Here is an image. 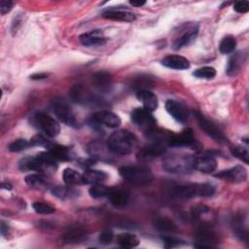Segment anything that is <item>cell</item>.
<instances>
[{"label": "cell", "mask_w": 249, "mask_h": 249, "mask_svg": "<svg viewBox=\"0 0 249 249\" xmlns=\"http://www.w3.org/2000/svg\"><path fill=\"white\" fill-rule=\"evenodd\" d=\"M70 98L80 104H102V99L84 85H74L69 90Z\"/></svg>", "instance_id": "obj_6"}, {"label": "cell", "mask_w": 249, "mask_h": 249, "mask_svg": "<svg viewBox=\"0 0 249 249\" xmlns=\"http://www.w3.org/2000/svg\"><path fill=\"white\" fill-rule=\"evenodd\" d=\"M88 230L83 226H73L69 228L62 235V239L66 243H79L88 237Z\"/></svg>", "instance_id": "obj_18"}, {"label": "cell", "mask_w": 249, "mask_h": 249, "mask_svg": "<svg viewBox=\"0 0 249 249\" xmlns=\"http://www.w3.org/2000/svg\"><path fill=\"white\" fill-rule=\"evenodd\" d=\"M246 56L245 53L237 52L230 57L227 65V73L229 76H234L241 70L244 62L246 61Z\"/></svg>", "instance_id": "obj_25"}, {"label": "cell", "mask_w": 249, "mask_h": 249, "mask_svg": "<svg viewBox=\"0 0 249 249\" xmlns=\"http://www.w3.org/2000/svg\"><path fill=\"white\" fill-rule=\"evenodd\" d=\"M108 175L106 172L102 170L97 169H87L85 173L83 174L84 178V184H102L106 179Z\"/></svg>", "instance_id": "obj_29"}, {"label": "cell", "mask_w": 249, "mask_h": 249, "mask_svg": "<svg viewBox=\"0 0 249 249\" xmlns=\"http://www.w3.org/2000/svg\"><path fill=\"white\" fill-rule=\"evenodd\" d=\"M236 47V40L232 35H228L226 37H224L220 44H219V51L222 53H231L234 51Z\"/></svg>", "instance_id": "obj_35"}, {"label": "cell", "mask_w": 249, "mask_h": 249, "mask_svg": "<svg viewBox=\"0 0 249 249\" xmlns=\"http://www.w3.org/2000/svg\"><path fill=\"white\" fill-rule=\"evenodd\" d=\"M136 136L128 130L120 129L113 132L108 140V149L117 155H128L134 151L137 146Z\"/></svg>", "instance_id": "obj_1"}, {"label": "cell", "mask_w": 249, "mask_h": 249, "mask_svg": "<svg viewBox=\"0 0 249 249\" xmlns=\"http://www.w3.org/2000/svg\"><path fill=\"white\" fill-rule=\"evenodd\" d=\"M145 3H146V1H140V0L139 1H135V0L129 1V4L134 7H141V6L145 5Z\"/></svg>", "instance_id": "obj_47"}, {"label": "cell", "mask_w": 249, "mask_h": 249, "mask_svg": "<svg viewBox=\"0 0 249 249\" xmlns=\"http://www.w3.org/2000/svg\"><path fill=\"white\" fill-rule=\"evenodd\" d=\"M196 230V247L209 248L214 247L219 242V237L216 231L213 230V226L210 221L197 222Z\"/></svg>", "instance_id": "obj_5"}, {"label": "cell", "mask_w": 249, "mask_h": 249, "mask_svg": "<svg viewBox=\"0 0 249 249\" xmlns=\"http://www.w3.org/2000/svg\"><path fill=\"white\" fill-rule=\"evenodd\" d=\"M197 33H198L197 25L193 26L187 32H185L180 37L175 39V41L173 42V49L174 50H179V49H181L183 47H186V46L190 45L192 42L195 41V39L197 36Z\"/></svg>", "instance_id": "obj_28"}, {"label": "cell", "mask_w": 249, "mask_h": 249, "mask_svg": "<svg viewBox=\"0 0 249 249\" xmlns=\"http://www.w3.org/2000/svg\"><path fill=\"white\" fill-rule=\"evenodd\" d=\"M13 8V2L9 0H1L0 1V13L1 15H5L9 13Z\"/></svg>", "instance_id": "obj_45"}, {"label": "cell", "mask_w": 249, "mask_h": 249, "mask_svg": "<svg viewBox=\"0 0 249 249\" xmlns=\"http://www.w3.org/2000/svg\"><path fill=\"white\" fill-rule=\"evenodd\" d=\"M106 37L101 30H91L79 36V41L86 47H98L106 43Z\"/></svg>", "instance_id": "obj_16"}, {"label": "cell", "mask_w": 249, "mask_h": 249, "mask_svg": "<svg viewBox=\"0 0 249 249\" xmlns=\"http://www.w3.org/2000/svg\"><path fill=\"white\" fill-rule=\"evenodd\" d=\"M52 109L54 114V116L63 124L75 126L77 124L75 115L73 113V110L69 106V104L62 100V99H55L53 101Z\"/></svg>", "instance_id": "obj_8"}, {"label": "cell", "mask_w": 249, "mask_h": 249, "mask_svg": "<svg viewBox=\"0 0 249 249\" xmlns=\"http://www.w3.org/2000/svg\"><path fill=\"white\" fill-rule=\"evenodd\" d=\"M193 75L198 79L209 80V79H213L216 76V70L211 66H204L195 70L193 72Z\"/></svg>", "instance_id": "obj_38"}, {"label": "cell", "mask_w": 249, "mask_h": 249, "mask_svg": "<svg viewBox=\"0 0 249 249\" xmlns=\"http://www.w3.org/2000/svg\"><path fill=\"white\" fill-rule=\"evenodd\" d=\"M232 7L235 12L244 14L249 11V2L248 1H236L233 3Z\"/></svg>", "instance_id": "obj_44"}, {"label": "cell", "mask_w": 249, "mask_h": 249, "mask_svg": "<svg viewBox=\"0 0 249 249\" xmlns=\"http://www.w3.org/2000/svg\"><path fill=\"white\" fill-rule=\"evenodd\" d=\"M161 64L167 68L175 70H185L190 67L189 60L178 54H169L161 59Z\"/></svg>", "instance_id": "obj_22"}, {"label": "cell", "mask_w": 249, "mask_h": 249, "mask_svg": "<svg viewBox=\"0 0 249 249\" xmlns=\"http://www.w3.org/2000/svg\"><path fill=\"white\" fill-rule=\"evenodd\" d=\"M231 153L235 158L241 160L245 163H248L249 155H248V151H247L246 148L241 147V146H234V147L231 148Z\"/></svg>", "instance_id": "obj_41"}, {"label": "cell", "mask_w": 249, "mask_h": 249, "mask_svg": "<svg viewBox=\"0 0 249 249\" xmlns=\"http://www.w3.org/2000/svg\"><path fill=\"white\" fill-rule=\"evenodd\" d=\"M152 80L148 76H139L133 79L131 83V88L137 91L149 89V88L152 86Z\"/></svg>", "instance_id": "obj_37"}, {"label": "cell", "mask_w": 249, "mask_h": 249, "mask_svg": "<svg viewBox=\"0 0 249 249\" xmlns=\"http://www.w3.org/2000/svg\"><path fill=\"white\" fill-rule=\"evenodd\" d=\"M110 203L115 207H124L129 200V194L127 191L120 188L112 187L109 195L107 196Z\"/></svg>", "instance_id": "obj_24"}, {"label": "cell", "mask_w": 249, "mask_h": 249, "mask_svg": "<svg viewBox=\"0 0 249 249\" xmlns=\"http://www.w3.org/2000/svg\"><path fill=\"white\" fill-rule=\"evenodd\" d=\"M53 196L59 198H68L78 196V192L72 188V186H56L52 189Z\"/></svg>", "instance_id": "obj_34"}, {"label": "cell", "mask_w": 249, "mask_h": 249, "mask_svg": "<svg viewBox=\"0 0 249 249\" xmlns=\"http://www.w3.org/2000/svg\"><path fill=\"white\" fill-rule=\"evenodd\" d=\"M114 239V233L111 230L106 229L104 231H102L98 236V240L101 244L103 245H108L110 244Z\"/></svg>", "instance_id": "obj_42"}, {"label": "cell", "mask_w": 249, "mask_h": 249, "mask_svg": "<svg viewBox=\"0 0 249 249\" xmlns=\"http://www.w3.org/2000/svg\"><path fill=\"white\" fill-rule=\"evenodd\" d=\"M31 146V143L25 139H17L9 144L8 149L11 152H20Z\"/></svg>", "instance_id": "obj_40"}, {"label": "cell", "mask_w": 249, "mask_h": 249, "mask_svg": "<svg viewBox=\"0 0 249 249\" xmlns=\"http://www.w3.org/2000/svg\"><path fill=\"white\" fill-rule=\"evenodd\" d=\"M18 168L21 171L34 170L41 173H46L48 171H54L55 167L45 162L38 156L36 157H24L18 161Z\"/></svg>", "instance_id": "obj_10"}, {"label": "cell", "mask_w": 249, "mask_h": 249, "mask_svg": "<svg viewBox=\"0 0 249 249\" xmlns=\"http://www.w3.org/2000/svg\"><path fill=\"white\" fill-rule=\"evenodd\" d=\"M63 181L68 186H77L84 184L83 174L73 168H65L62 173Z\"/></svg>", "instance_id": "obj_32"}, {"label": "cell", "mask_w": 249, "mask_h": 249, "mask_svg": "<svg viewBox=\"0 0 249 249\" xmlns=\"http://www.w3.org/2000/svg\"><path fill=\"white\" fill-rule=\"evenodd\" d=\"M232 230L234 234L240 239L247 241L248 239V231L245 223V218L242 215H237L232 219Z\"/></svg>", "instance_id": "obj_30"}, {"label": "cell", "mask_w": 249, "mask_h": 249, "mask_svg": "<svg viewBox=\"0 0 249 249\" xmlns=\"http://www.w3.org/2000/svg\"><path fill=\"white\" fill-rule=\"evenodd\" d=\"M48 77V74L46 73H40V74H34L32 76H30V79L32 80H42Z\"/></svg>", "instance_id": "obj_46"}, {"label": "cell", "mask_w": 249, "mask_h": 249, "mask_svg": "<svg viewBox=\"0 0 249 249\" xmlns=\"http://www.w3.org/2000/svg\"><path fill=\"white\" fill-rule=\"evenodd\" d=\"M215 177L231 183H242L247 179V170L242 165H235L216 173Z\"/></svg>", "instance_id": "obj_13"}, {"label": "cell", "mask_w": 249, "mask_h": 249, "mask_svg": "<svg viewBox=\"0 0 249 249\" xmlns=\"http://www.w3.org/2000/svg\"><path fill=\"white\" fill-rule=\"evenodd\" d=\"M215 189L213 185L208 183H195L183 186H177L173 189L176 196L182 198L192 197H209L214 195Z\"/></svg>", "instance_id": "obj_4"}, {"label": "cell", "mask_w": 249, "mask_h": 249, "mask_svg": "<svg viewBox=\"0 0 249 249\" xmlns=\"http://www.w3.org/2000/svg\"><path fill=\"white\" fill-rule=\"evenodd\" d=\"M130 119L141 130H143L144 133L157 126L156 119L150 111L144 108H135L130 114Z\"/></svg>", "instance_id": "obj_7"}, {"label": "cell", "mask_w": 249, "mask_h": 249, "mask_svg": "<svg viewBox=\"0 0 249 249\" xmlns=\"http://www.w3.org/2000/svg\"><path fill=\"white\" fill-rule=\"evenodd\" d=\"M168 146L160 142H152L151 144L140 149L136 155V158L141 162L151 161L159 156L162 155Z\"/></svg>", "instance_id": "obj_11"}, {"label": "cell", "mask_w": 249, "mask_h": 249, "mask_svg": "<svg viewBox=\"0 0 249 249\" xmlns=\"http://www.w3.org/2000/svg\"><path fill=\"white\" fill-rule=\"evenodd\" d=\"M32 207L37 213L42 214V215H49L55 211V209L52 205H50L49 203H46L44 201H36L32 204Z\"/></svg>", "instance_id": "obj_39"}, {"label": "cell", "mask_w": 249, "mask_h": 249, "mask_svg": "<svg viewBox=\"0 0 249 249\" xmlns=\"http://www.w3.org/2000/svg\"><path fill=\"white\" fill-rule=\"evenodd\" d=\"M153 225L159 231L162 233H173L176 232L178 230L177 225L174 223V221L165 216L155 217L153 220Z\"/></svg>", "instance_id": "obj_27"}, {"label": "cell", "mask_w": 249, "mask_h": 249, "mask_svg": "<svg viewBox=\"0 0 249 249\" xmlns=\"http://www.w3.org/2000/svg\"><path fill=\"white\" fill-rule=\"evenodd\" d=\"M195 169L202 173H211L217 168L216 160L208 155L195 158Z\"/></svg>", "instance_id": "obj_23"}, {"label": "cell", "mask_w": 249, "mask_h": 249, "mask_svg": "<svg viewBox=\"0 0 249 249\" xmlns=\"http://www.w3.org/2000/svg\"><path fill=\"white\" fill-rule=\"evenodd\" d=\"M102 17L104 18L116 20V21L130 22L135 20V15L133 13L125 10H122V9H116L114 7H111L110 9L103 11Z\"/></svg>", "instance_id": "obj_19"}, {"label": "cell", "mask_w": 249, "mask_h": 249, "mask_svg": "<svg viewBox=\"0 0 249 249\" xmlns=\"http://www.w3.org/2000/svg\"><path fill=\"white\" fill-rule=\"evenodd\" d=\"M116 242L119 246H121L123 248H132V247H136L139 244L140 240L133 233L124 232V233H120L117 235Z\"/></svg>", "instance_id": "obj_33"}, {"label": "cell", "mask_w": 249, "mask_h": 249, "mask_svg": "<svg viewBox=\"0 0 249 249\" xmlns=\"http://www.w3.org/2000/svg\"><path fill=\"white\" fill-rule=\"evenodd\" d=\"M119 172L124 181L134 186H146L154 180L151 169L144 165L122 166Z\"/></svg>", "instance_id": "obj_3"}, {"label": "cell", "mask_w": 249, "mask_h": 249, "mask_svg": "<svg viewBox=\"0 0 249 249\" xmlns=\"http://www.w3.org/2000/svg\"><path fill=\"white\" fill-rule=\"evenodd\" d=\"M136 96L138 98V100H140L143 104V108L153 112L158 108V97L157 95L152 92L149 89H144V90H140L137 91Z\"/></svg>", "instance_id": "obj_26"}, {"label": "cell", "mask_w": 249, "mask_h": 249, "mask_svg": "<svg viewBox=\"0 0 249 249\" xmlns=\"http://www.w3.org/2000/svg\"><path fill=\"white\" fill-rule=\"evenodd\" d=\"M111 189H112V187H107L102 184H94L89 188V193L91 197L100 198V197L107 196L109 195Z\"/></svg>", "instance_id": "obj_36"}, {"label": "cell", "mask_w": 249, "mask_h": 249, "mask_svg": "<svg viewBox=\"0 0 249 249\" xmlns=\"http://www.w3.org/2000/svg\"><path fill=\"white\" fill-rule=\"evenodd\" d=\"M196 156L189 154H170L162 159V167L170 173L186 174L195 169Z\"/></svg>", "instance_id": "obj_2"}, {"label": "cell", "mask_w": 249, "mask_h": 249, "mask_svg": "<svg viewBox=\"0 0 249 249\" xmlns=\"http://www.w3.org/2000/svg\"><path fill=\"white\" fill-rule=\"evenodd\" d=\"M25 183L31 188L38 189V190H44V189L51 187L52 181L46 173L37 172V173H32V174L27 175L25 177Z\"/></svg>", "instance_id": "obj_21"}, {"label": "cell", "mask_w": 249, "mask_h": 249, "mask_svg": "<svg viewBox=\"0 0 249 249\" xmlns=\"http://www.w3.org/2000/svg\"><path fill=\"white\" fill-rule=\"evenodd\" d=\"M161 239L163 241V246L166 248H173V247L179 246L183 243L182 242L183 240H180L171 235H163V236H161Z\"/></svg>", "instance_id": "obj_43"}, {"label": "cell", "mask_w": 249, "mask_h": 249, "mask_svg": "<svg viewBox=\"0 0 249 249\" xmlns=\"http://www.w3.org/2000/svg\"><path fill=\"white\" fill-rule=\"evenodd\" d=\"M2 188H3V189H7V190H11V189H12V186H11L10 184L2 183Z\"/></svg>", "instance_id": "obj_48"}, {"label": "cell", "mask_w": 249, "mask_h": 249, "mask_svg": "<svg viewBox=\"0 0 249 249\" xmlns=\"http://www.w3.org/2000/svg\"><path fill=\"white\" fill-rule=\"evenodd\" d=\"M36 123L38 124L39 127L45 132V134L49 137H55L60 132V125L58 122L44 112H38L35 115Z\"/></svg>", "instance_id": "obj_9"}, {"label": "cell", "mask_w": 249, "mask_h": 249, "mask_svg": "<svg viewBox=\"0 0 249 249\" xmlns=\"http://www.w3.org/2000/svg\"><path fill=\"white\" fill-rule=\"evenodd\" d=\"M48 151L53 156L56 160H70L73 157L71 150L61 145L50 144L48 147Z\"/></svg>", "instance_id": "obj_31"}, {"label": "cell", "mask_w": 249, "mask_h": 249, "mask_svg": "<svg viewBox=\"0 0 249 249\" xmlns=\"http://www.w3.org/2000/svg\"><path fill=\"white\" fill-rule=\"evenodd\" d=\"M195 117L198 124V126L204 131L206 135L214 139L215 141H223L225 139L220 128L210 120H208L204 115L199 112H195Z\"/></svg>", "instance_id": "obj_12"}, {"label": "cell", "mask_w": 249, "mask_h": 249, "mask_svg": "<svg viewBox=\"0 0 249 249\" xmlns=\"http://www.w3.org/2000/svg\"><path fill=\"white\" fill-rule=\"evenodd\" d=\"M91 83L93 87L100 92H108L113 85V78L111 74L105 71H100L92 76Z\"/></svg>", "instance_id": "obj_20"}, {"label": "cell", "mask_w": 249, "mask_h": 249, "mask_svg": "<svg viewBox=\"0 0 249 249\" xmlns=\"http://www.w3.org/2000/svg\"><path fill=\"white\" fill-rule=\"evenodd\" d=\"M91 119L94 123L108 126L110 128H116V127L120 126V124L122 123L120 117L117 114H115L109 110L97 111L92 114Z\"/></svg>", "instance_id": "obj_14"}, {"label": "cell", "mask_w": 249, "mask_h": 249, "mask_svg": "<svg viewBox=\"0 0 249 249\" xmlns=\"http://www.w3.org/2000/svg\"><path fill=\"white\" fill-rule=\"evenodd\" d=\"M196 139L194 137L193 130L191 128H186L182 130L178 134H173L169 146L172 147H183V146H188V147H196Z\"/></svg>", "instance_id": "obj_17"}, {"label": "cell", "mask_w": 249, "mask_h": 249, "mask_svg": "<svg viewBox=\"0 0 249 249\" xmlns=\"http://www.w3.org/2000/svg\"><path fill=\"white\" fill-rule=\"evenodd\" d=\"M165 109L167 113L177 122L184 124L188 121L189 111L188 109L181 103L175 100H167L165 103Z\"/></svg>", "instance_id": "obj_15"}]
</instances>
